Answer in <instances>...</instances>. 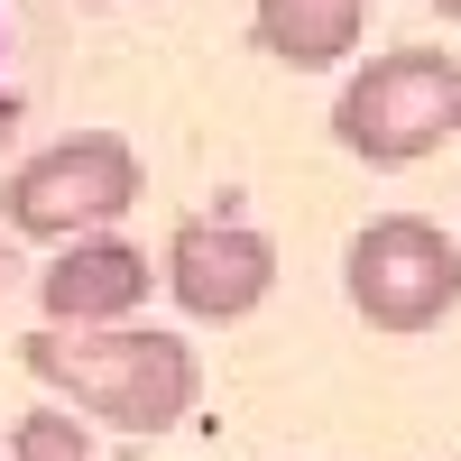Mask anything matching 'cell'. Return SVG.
Instances as JSON below:
<instances>
[{
	"mask_svg": "<svg viewBox=\"0 0 461 461\" xmlns=\"http://www.w3.org/2000/svg\"><path fill=\"white\" fill-rule=\"evenodd\" d=\"M19 360L47 378L74 415H102V425H121V434L185 425V415H194V388H203V369H194V351H185L176 332H130V323H93V332L47 323V332L19 341Z\"/></svg>",
	"mask_w": 461,
	"mask_h": 461,
	"instance_id": "obj_1",
	"label": "cell"
},
{
	"mask_svg": "<svg viewBox=\"0 0 461 461\" xmlns=\"http://www.w3.org/2000/svg\"><path fill=\"white\" fill-rule=\"evenodd\" d=\"M452 111H461V65L443 47H397L360 65L332 102V139L369 167H415L425 148L452 139Z\"/></svg>",
	"mask_w": 461,
	"mask_h": 461,
	"instance_id": "obj_2",
	"label": "cell"
},
{
	"mask_svg": "<svg viewBox=\"0 0 461 461\" xmlns=\"http://www.w3.org/2000/svg\"><path fill=\"white\" fill-rule=\"evenodd\" d=\"M130 203H139V148L111 139V130L37 148V158L0 185V212H10V230H28V240H93V230H111Z\"/></svg>",
	"mask_w": 461,
	"mask_h": 461,
	"instance_id": "obj_3",
	"label": "cell"
},
{
	"mask_svg": "<svg viewBox=\"0 0 461 461\" xmlns=\"http://www.w3.org/2000/svg\"><path fill=\"white\" fill-rule=\"evenodd\" d=\"M351 304L378 323V332H434L452 304H461V249L443 240L434 221L415 212H388L351 240Z\"/></svg>",
	"mask_w": 461,
	"mask_h": 461,
	"instance_id": "obj_4",
	"label": "cell"
},
{
	"mask_svg": "<svg viewBox=\"0 0 461 461\" xmlns=\"http://www.w3.org/2000/svg\"><path fill=\"white\" fill-rule=\"evenodd\" d=\"M277 286V240L249 221H185L167 240V295L203 323H240Z\"/></svg>",
	"mask_w": 461,
	"mask_h": 461,
	"instance_id": "obj_5",
	"label": "cell"
},
{
	"mask_svg": "<svg viewBox=\"0 0 461 461\" xmlns=\"http://www.w3.org/2000/svg\"><path fill=\"white\" fill-rule=\"evenodd\" d=\"M37 304H47V323H74V332H93V323H130L139 304H148V258L130 240H65L56 267L37 277Z\"/></svg>",
	"mask_w": 461,
	"mask_h": 461,
	"instance_id": "obj_6",
	"label": "cell"
},
{
	"mask_svg": "<svg viewBox=\"0 0 461 461\" xmlns=\"http://www.w3.org/2000/svg\"><path fill=\"white\" fill-rule=\"evenodd\" d=\"M360 19H369V0H258V47L277 56V65H341L360 47Z\"/></svg>",
	"mask_w": 461,
	"mask_h": 461,
	"instance_id": "obj_7",
	"label": "cell"
},
{
	"mask_svg": "<svg viewBox=\"0 0 461 461\" xmlns=\"http://www.w3.org/2000/svg\"><path fill=\"white\" fill-rule=\"evenodd\" d=\"M10 452H19V461H93V434L74 425L65 406H37V415L10 425Z\"/></svg>",
	"mask_w": 461,
	"mask_h": 461,
	"instance_id": "obj_8",
	"label": "cell"
},
{
	"mask_svg": "<svg viewBox=\"0 0 461 461\" xmlns=\"http://www.w3.org/2000/svg\"><path fill=\"white\" fill-rule=\"evenodd\" d=\"M0 56H10V19H0ZM10 121H19V102H10V84H0V139H10Z\"/></svg>",
	"mask_w": 461,
	"mask_h": 461,
	"instance_id": "obj_9",
	"label": "cell"
},
{
	"mask_svg": "<svg viewBox=\"0 0 461 461\" xmlns=\"http://www.w3.org/2000/svg\"><path fill=\"white\" fill-rule=\"evenodd\" d=\"M0 286H10V240H0Z\"/></svg>",
	"mask_w": 461,
	"mask_h": 461,
	"instance_id": "obj_10",
	"label": "cell"
},
{
	"mask_svg": "<svg viewBox=\"0 0 461 461\" xmlns=\"http://www.w3.org/2000/svg\"><path fill=\"white\" fill-rule=\"evenodd\" d=\"M434 10H443V19H461V0H434Z\"/></svg>",
	"mask_w": 461,
	"mask_h": 461,
	"instance_id": "obj_11",
	"label": "cell"
},
{
	"mask_svg": "<svg viewBox=\"0 0 461 461\" xmlns=\"http://www.w3.org/2000/svg\"><path fill=\"white\" fill-rule=\"evenodd\" d=\"M452 139H461V111H452Z\"/></svg>",
	"mask_w": 461,
	"mask_h": 461,
	"instance_id": "obj_12",
	"label": "cell"
}]
</instances>
